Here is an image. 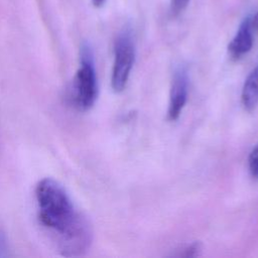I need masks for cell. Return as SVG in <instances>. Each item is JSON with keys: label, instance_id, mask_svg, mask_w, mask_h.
<instances>
[{"label": "cell", "instance_id": "cell-1", "mask_svg": "<svg viewBox=\"0 0 258 258\" xmlns=\"http://www.w3.org/2000/svg\"><path fill=\"white\" fill-rule=\"evenodd\" d=\"M37 217L58 252L66 257L83 255L93 241L92 226L66 188L56 180L40 179L34 189Z\"/></svg>", "mask_w": 258, "mask_h": 258}, {"label": "cell", "instance_id": "cell-2", "mask_svg": "<svg viewBox=\"0 0 258 258\" xmlns=\"http://www.w3.org/2000/svg\"><path fill=\"white\" fill-rule=\"evenodd\" d=\"M98 98V82L91 46L84 43L80 53V67L70 89V100L75 108L89 110Z\"/></svg>", "mask_w": 258, "mask_h": 258}, {"label": "cell", "instance_id": "cell-3", "mask_svg": "<svg viewBox=\"0 0 258 258\" xmlns=\"http://www.w3.org/2000/svg\"><path fill=\"white\" fill-rule=\"evenodd\" d=\"M134 58L135 48L131 35L128 31H124L117 37L114 48L111 85L115 92H121L126 87Z\"/></svg>", "mask_w": 258, "mask_h": 258}, {"label": "cell", "instance_id": "cell-4", "mask_svg": "<svg viewBox=\"0 0 258 258\" xmlns=\"http://www.w3.org/2000/svg\"><path fill=\"white\" fill-rule=\"evenodd\" d=\"M187 72L183 67H180L174 73L170 89L167 111V116L170 121H174L179 117L187 99Z\"/></svg>", "mask_w": 258, "mask_h": 258}, {"label": "cell", "instance_id": "cell-5", "mask_svg": "<svg viewBox=\"0 0 258 258\" xmlns=\"http://www.w3.org/2000/svg\"><path fill=\"white\" fill-rule=\"evenodd\" d=\"M253 27L250 17L245 18L240 24L237 33L228 45V51L232 58L239 59L244 54L250 51L253 46Z\"/></svg>", "mask_w": 258, "mask_h": 258}, {"label": "cell", "instance_id": "cell-6", "mask_svg": "<svg viewBox=\"0 0 258 258\" xmlns=\"http://www.w3.org/2000/svg\"><path fill=\"white\" fill-rule=\"evenodd\" d=\"M242 104L247 111H253L258 104V66L247 77L242 90Z\"/></svg>", "mask_w": 258, "mask_h": 258}, {"label": "cell", "instance_id": "cell-7", "mask_svg": "<svg viewBox=\"0 0 258 258\" xmlns=\"http://www.w3.org/2000/svg\"><path fill=\"white\" fill-rule=\"evenodd\" d=\"M203 250V246L200 242H194L190 244L185 245L179 253H177L175 256L177 257H198L201 255Z\"/></svg>", "mask_w": 258, "mask_h": 258}, {"label": "cell", "instance_id": "cell-8", "mask_svg": "<svg viewBox=\"0 0 258 258\" xmlns=\"http://www.w3.org/2000/svg\"><path fill=\"white\" fill-rule=\"evenodd\" d=\"M248 163H249V170L252 176L258 178V144L250 152Z\"/></svg>", "mask_w": 258, "mask_h": 258}, {"label": "cell", "instance_id": "cell-9", "mask_svg": "<svg viewBox=\"0 0 258 258\" xmlns=\"http://www.w3.org/2000/svg\"><path fill=\"white\" fill-rule=\"evenodd\" d=\"M190 0H170V13L172 16H177L182 13L187 7Z\"/></svg>", "mask_w": 258, "mask_h": 258}, {"label": "cell", "instance_id": "cell-10", "mask_svg": "<svg viewBox=\"0 0 258 258\" xmlns=\"http://www.w3.org/2000/svg\"><path fill=\"white\" fill-rule=\"evenodd\" d=\"M8 255V241L5 233L0 230V257H6Z\"/></svg>", "mask_w": 258, "mask_h": 258}, {"label": "cell", "instance_id": "cell-11", "mask_svg": "<svg viewBox=\"0 0 258 258\" xmlns=\"http://www.w3.org/2000/svg\"><path fill=\"white\" fill-rule=\"evenodd\" d=\"M250 21H251V25L253 27V30L258 32V11L252 17H250Z\"/></svg>", "mask_w": 258, "mask_h": 258}, {"label": "cell", "instance_id": "cell-12", "mask_svg": "<svg viewBox=\"0 0 258 258\" xmlns=\"http://www.w3.org/2000/svg\"><path fill=\"white\" fill-rule=\"evenodd\" d=\"M106 0H92V3L95 7H101L104 5Z\"/></svg>", "mask_w": 258, "mask_h": 258}]
</instances>
